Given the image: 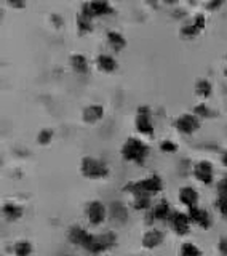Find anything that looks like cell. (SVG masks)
<instances>
[{"instance_id": "6da1fadb", "label": "cell", "mask_w": 227, "mask_h": 256, "mask_svg": "<svg viewBox=\"0 0 227 256\" xmlns=\"http://www.w3.org/2000/svg\"><path fill=\"white\" fill-rule=\"evenodd\" d=\"M148 154H149V146L138 138H128L124 144V148H122V157L126 162H134L138 165L144 164Z\"/></svg>"}, {"instance_id": "7a4b0ae2", "label": "cell", "mask_w": 227, "mask_h": 256, "mask_svg": "<svg viewBox=\"0 0 227 256\" xmlns=\"http://www.w3.org/2000/svg\"><path fill=\"white\" fill-rule=\"evenodd\" d=\"M162 189H164V182H162L160 176L157 174H152L149 176V178L146 180H141L138 182H130L126 186V190H130L134 196H152V194H157V192H160Z\"/></svg>"}, {"instance_id": "3957f363", "label": "cell", "mask_w": 227, "mask_h": 256, "mask_svg": "<svg viewBox=\"0 0 227 256\" xmlns=\"http://www.w3.org/2000/svg\"><path fill=\"white\" fill-rule=\"evenodd\" d=\"M80 172L86 178H104L109 174L108 165L94 157H84L80 164Z\"/></svg>"}, {"instance_id": "277c9868", "label": "cell", "mask_w": 227, "mask_h": 256, "mask_svg": "<svg viewBox=\"0 0 227 256\" xmlns=\"http://www.w3.org/2000/svg\"><path fill=\"white\" fill-rule=\"evenodd\" d=\"M114 244H116V236L112 232H106V234H98V236L90 234L84 248L90 253H101L110 248Z\"/></svg>"}, {"instance_id": "5b68a950", "label": "cell", "mask_w": 227, "mask_h": 256, "mask_svg": "<svg viewBox=\"0 0 227 256\" xmlns=\"http://www.w3.org/2000/svg\"><path fill=\"white\" fill-rule=\"evenodd\" d=\"M136 128L138 132L144 136H152L154 134V125H152V114L148 106H140L136 114Z\"/></svg>"}, {"instance_id": "8992f818", "label": "cell", "mask_w": 227, "mask_h": 256, "mask_svg": "<svg viewBox=\"0 0 227 256\" xmlns=\"http://www.w3.org/2000/svg\"><path fill=\"white\" fill-rule=\"evenodd\" d=\"M174 125H176V128L181 133L190 134V133H194L200 126V122H198L197 116H194V114H182V116H180V117L176 118Z\"/></svg>"}, {"instance_id": "52a82bcc", "label": "cell", "mask_w": 227, "mask_h": 256, "mask_svg": "<svg viewBox=\"0 0 227 256\" xmlns=\"http://www.w3.org/2000/svg\"><path fill=\"white\" fill-rule=\"evenodd\" d=\"M86 216H88V221H90L93 226H98V224H101L106 220V206H104L100 200H93V202L88 204Z\"/></svg>"}, {"instance_id": "ba28073f", "label": "cell", "mask_w": 227, "mask_h": 256, "mask_svg": "<svg viewBox=\"0 0 227 256\" xmlns=\"http://www.w3.org/2000/svg\"><path fill=\"white\" fill-rule=\"evenodd\" d=\"M114 12V8L109 2H86L82 6V13L90 16H101V14H109Z\"/></svg>"}, {"instance_id": "9c48e42d", "label": "cell", "mask_w": 227, "mask_h": 256, "mask_svg": "<svg viewBox=\"0 0 227 256\" xmlns=\"http://www.w3.org/2000/svg\"><path fill=\"white\" fill-rule=\"evenodd\" d=\"M194 174L196 178L204 182V184H210L214 178V172H213V165L208 162V160H202L196 166H194Z\"/></svg>"}, {"instance_id": "30bf717a", "label": "cell", "mask_w": 227, "mask_h": 256, "mask_svg": "<svg viewBox=\"0 0 227 256\" xmlns=\"http://www.w3.org/2000/svg\"><path fill=\"white\" fill-rule=\"evenodd\" d=\"M170 221H172V226L176 230V234L184 236V234H188V232H189V228H190L189 214L176 212V213H172V216H170Z\"/></svg>"}, {"instance_id": "8fae6325", "label": "cell", "mask_w": 227, "mask_h": 256, "mask_svg": "<svg viewBox=\"0 0 227 256\" xmlns=\"http://www.w3.org/2000/svg\"><path fill=\"white\" fill-rule=\"evenodd\" d=\"M189 218H190V222L197 224L200 228H210V224H212V220H210V214L204 208H198V206H194V208H189Z\"/></svg>"}, {"instance_id": "7c38bea8", "label": "cell", "mask_w": 227, "mask_h": 256, "mask_svg": "<svg viewBox=\"0 0 227 256\" xmlns=\"http://www.w3.org/2000/svg\"><path fill=\"white\" fill-rule=\"evenodd\" d=\"M180 200L188 208H194V206H197L198 194H197V190L194 189V188L186 186V188H181L180 189Z\"/></svg>"}, {"instance_id": "4fadbf2b", "label": "cell", "mask_w": 227, "mask_h": 256, "mask_svg": "<svg viewBox=\"0 0 227 256\" xmlns=\"http://www.w3.org/2000/svg\"><path fill=\"white\" fill-rule=\"evenodd\" d=\"M204 28H205V16L198 14V16H196V20H194L190 24H188V26H184L181 29V34L186 37H194V36H197Z\"/></svg>"}, {"instance_id": "5bb4252c", "label": "cell", "mask_w": 227, "mask_h": 256, "mask_svg": "<svg viewBox=\"0 0 227 256\" xmlns=\"http://www.w3.org/2000/svg\"><path fill=\"white\" fill-rule=\"evenodd\" d=\"M170 216H172V212H170V204L166 202L165 198H162V200H158L156 205H154V210H152L149 218L162 221V220L170 218Z\"/></svg>"}, {"instance_id": "9a60e30c", "label": "cell", "mask_w": 227, "mask_h": 256, "mask_svg": "<svg viewBox=\"0 0 227 256\" xmlns=\"http://www.w3.org/2000/svg\"><path fill=\"white\" fill-rule=\"evenodd\" d=\"M162 242H164V232L157 230V229L148 230L142 237V246L144 248H156Z\"/></svg>"}, {"instance_id": "2e32d148", "label": "cell", "mask_w": 227, "mask_h": 256, "mask_svg": "<svg viewBox=\"0 0 227 256\" xmlns=\"http://www.w3.org/2000/svg\"><path fill=\"white\" fill-rule=\"evenodd\" d=\"M102 116H104V109H102V106H100V104H92V106L85 108L82 112V117L86 124L98 122L100 118H102Z\"/></svg>"}, {"instance_id": "e0dca14e", "label": "cell", "mask_w": 227, "mask_h": 256, "mask_svg": "<svg viewBox=\"0 0 227 256\" xmlns=\"http://www.w3.org/2000/svg\"><path fill=\"white\" fill-rule=\"evenodd\" d=\"M126 218H128V212L125 205H122L120 202H112L110 204V221L122 224L126 221Z\"/></svg>"}, {"instance_id": "ac0fdd59", "label": "cell", "mask_w": 227, "mask_h": 256, "mask_svg": "<svg viewBox=\"0 0 227 256\" xmlns=\"http://www.w3.org/2000/svg\"><path fill=\"white\" fill-rule=\"evenodd\" d=\"M88 236H90V232H86L84 228H80V226H74L69 230V240L72 244L80 245V246H85Z\"/></svg>"}, {"instance_id": "d6986e66", "label": "cell", "mask_w": 227, "mask_h": 256, "mask_svg": "<svg viewBox=\"0 0 227 256\" xmlns=\"http://www.w3.org/2000/svg\"><path fill=\"white\" fill-rule=\"evenodd\" d=\"M70 66L77 74H86L88 72V61L85 56L80 53H76L70 56Z\"/></svg>"}, {"instance_id": "ffe728a7", "label": "cell", "mask_w": 227, "mask_h": 256, "mask_svg": "<svg viewBox=\"0 0 227 256\" xmlns=\"http://www.w3.org/2000/svg\"><path fill=\"white\" fill-rule=\"evenodd\" d=\"M96 64H98V68L102 70V72H112L117 69V61L112 58L110 54H106L102 53L98 56V60H96Z\"/></svg>"}, {"instance_id": "44dd1931", "label": "cell", "mask_w": 227, "mask_h": 256, "mask_svg": "<svg viewBox=\"0 0 227 256\" xmlns=\"http://www.w3.org/2000/svg\"><path fill=\"white\" fill-rule=\"evenodd\" d=\"M93 18H90V16L84 14L82 12H80L77 14V28H78V32L80 34H88V32L93 30V24H92Z\"/></svg>"}, {"instance_id": "7402d4cb", "label": "cell", "mask_w": 227, "mask_h": 256, "mask_svg": "<svg viewBox=\"0 0 227 256\" xmlns=\"http://www.w3.org/2000/svg\"><path fill=\"white\" fill-rule=\"evenodd\" d=\"M108 42H109V45L114 48V50H122L125 45H126V40L124 38V36L122 34H118V32H116V30H109L108 32Z\"/></svg>"}, {"instance_id": "603a6c76", "label": "cell", "mask_w": 227, "mask_h": 256, "mask_svg": "<svg viewBox=\"0 0 227 256\" xmlns=\"http://www.w3.org/2000/svg\"><path fill=\"white\" fill-rule=\"evenodd\" d=\"M2 213L6 216L8 220H18L22 216V208L20 205H14V204H5L2 208Z\"/></svg>"}, {"instance_id": "cb8c5ba5", "label": "cell", "mask_w": 227, "mask_h": 256, "mask_svg": "<svg viewBox=\"0 0 227 256\" xmlns=\"http://www.w3.org/2000/svg\"><path fill=\"white\" fill-rule=\"evenodd\" d=\"M13 250H14L16 256H29L32 253V245L28 242V240H20V242L14 244Z\"/></svg>"}, {"instance_id": "d4e9b609", "label": "cell", "mask_w": 227, "mask_h": 256, "mask_svg": "<svg viewBox=\"0 0 227 256\" xmlns=\"http://www.w3.org/2000/svg\"><path fill=\"white\" fill-rule=\"evenodd\" d=\"M150 206V196H134L133 198V208L134 210H148Z\"/></svg>"}, {"instance_id": "484cf974", "label": "cell", "mask_w": 227, "mask_h": 256, "mask_svg": "<svg viewBox=\"0 0 227 256\" xmlns=\"http://www.w3.org/2000/svg\"><path fill=\"white\" fill-rule=\"evenodd\" d=\"M181 256H202V252L197 245H194L190 242H186L181 246Z\"/></svg>"}, {"instance_id": "4316f807", "label": "cell", "mask_w": 227, "mask_h": 256, "mask_svg": "<svg viewBox=\"0 0 227 256\" xmlns=\"http://www.w3.org/2000/svg\"><path fill=\"white\" fill-rule=\"evenodd\" d=\"M197 93L200 96H204V98H206V96L212 94V84L208 82V80L202 78L197 82Z\"/></svg>"}, {"instance_id": "83f0119b", "label": "cell", "mask_w": 227, "mask_h": 256, "mask_svg": "<svg viewBox=\"0 0 227 256\" xmlns=\"http://www.w3.org/2000/svg\"><path fill=\"white\" fill-rule=\"evenodd\" d=\"M52 138H53V130H50V128H44V130L38 133L37 140L40 144H48L52 141Z\"/></svg>"}, {"instance_id": "f1b7e54d", "label": "cell", "mask_w": 227, "mask_h": 256, "mask_svg": "<svg viewBox=\"0 0 227 256\" xmlns=\"http://www.w3.org/2000/svg\"><path fill=\"white\" fill-rule=\"evenodd\" d=\"M194 114L196 116H198V117H208V116H212L213 112L208 109V106L206 104H198V106H196V109H194Z\"/></svg>"}, {"instance_id": "f546056e", "label": "cell", "mask_w": 227, "mask_h": 256, "mask_svg": "<svg viewBox=\"0 0 227 256\" xmlns=\"http://www.w3.org/2000/svg\"><path fill=\"white\" fill-rule=\"evenodd\" d=\"M160 149L165 150V152H174L178 149V146H176L174 142H172V141H164V142L160 144Z\"/></svg>"}, {"instance_id": "4dcf8cb0", "label": "cell", "mask_w": 227, "mask_h": 256, "mask_svg": "<svg viewBox=\"0 0 227 256\" xmlns=\"http://www.w3.org/2000/svg\"><path fill=\"white\" fill-rule=\"evenodd\" d=\"M220 250H221V253L227 254V238H221L220 240Z\"/></svg>"}, {"instance_id": "1f68e13d", "label": "cell", "mask_w": 227, "mask_h": 256, "mask_svg": "<svg viewBox=\"0 0 227 256\" xmlns=\"http://www.w3.org/2000/svg\"><path fill=\"white\" fill-rule=\"evenodd\" d=\"M220 5H222L221 0H218V2H212V4H208L206 6H208V8H216V6H220Z\"/></svg>"}, {"instance_id": "d6a6232c", "label": "cell", "mask_w": 227, "mask_h": 256, "mask_svg": "<svg viewBox=\"0 0 227 256\" xmlns=\"http://www.w3.org/2000/svg\"><path fill=\"white\" fill-rule=\"evenodd\" d=\"M13 6H24V4L22 2H10Z\"/></svg>"}, {"instance_id": "836d02e7", "label": "cell", "mask_w": 227, "mask_h": 256, "mask_svg": "<svg viewBox=\"0 0 227 256\" xmlns=\"http://www.w3.org/2000/svg\"><path fill=\"white\" fill-rule=\"evenodd\" d=\"M226 76H227V69H226Z\"/></svg>"}]
</instances>
